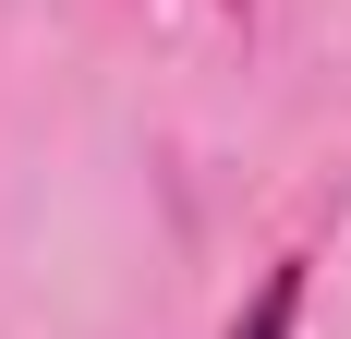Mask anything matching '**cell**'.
<instances>
[{
	"instance_id": "cell-1",
	"label": "cell",
	"mask_w": 351,
	"mask_h": 339,
	"mask_svg": "<svg viewBox=\"0 0 351 339\" xmlns=\"http://www.w3.org/2000/svg\"><path fill=\"white\" fill-rule=\"evenodd\" d=\"M291 315H303V267H279V279H267V291H254V315H243L230 339H291Z\"/></svg>"
}]
</instances>
